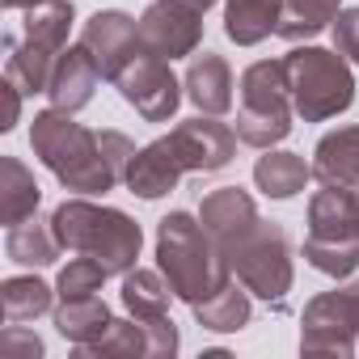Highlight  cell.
<instances>
[{"label":"cell","instance_id":"34","mask_svg":"<svg viewBox=\"0 0 359 359\" xmlns=\"http://www.w3.org/2000/svg\"><path fill=\"white\" fill-rule=\"evenodd\" d=\"M0 351H5L9 359H39L43 355V338L22 330V321H13L5 334H0Z\"/></svg>","mask_w":359,"mask_h":359},{"label":"cell","instance_id":"11","mask_svg":"<svg viewBox=\"0 0 359 359\" xmlns=\"http://www.w3.org/2000/svg\"><path fill=\"white\" fill-rule=\"evenodd\" d=\"M355 325L346 317V304H342V292H321L304 304V317H300V351L309 355H355Z\"/></svg>","mask_w":359,"mask_h":359},{"label":"cell","instance_id":"30","mask_svg":"<svg viewBox=\"0 0 359 359\" xmlns=\"http://www.w3.org/2000/svg\"><path fill=\"white\" fill-rule=\"evenodd\" d=\"M106 275H110V271H106L97 258L81 254V258H72V262L60 271V279H55V296H60V300L97 296V292H102V283H106Z\"/></svg>","mask_w":359,"mask_h":359},{"label":"cell","instance_id":"4","mask_svg":"<svg viewBox=\"0 0 359 359\" xmlns=\"http://www.w3.org/2000/svg\"><path fill=\"white\" fill-rule=\"evenodd\" d=\"M304 262L330 279H346L359 271V191L321 187L309 199Z\"/></svg>","mask_w":359,"mask_h":359},{"label":"cell","instance_id":"26","mask_svg":"<svg viewBox=\"0 0 359 359\" xmlns=\"http://www.w3.org/2000/svg\"><path fill=\"white\" fill-rule=\"evenodd\" d=\"M250 313H254L250 292H245V283L237 287L233 279L216 296H208L203 304H195V321L203 330H212V334H237L241 325H250Z\"/></svg>","mask_w":359,"mask_h":359},{"label":"cell","instance_id":"32","mask_svg":"<svg viewBox=\"0 0 359 359\" xmlns=\"http://www.w3.org/2000/svg\"><path fill=\"white\" fill-rule=\"evenodd\" d=\"M97 144H102V156H106V165L114 169V177H118V182H123V177H127V169H131V156L140 152L123 131H97Z\"/></svg>","mask_w":359,"mask_h":359},{"label":"cell","instance_id":"36","mask_svg":"<svg viewBox=\"0 0 359 359\" xmlns=\"http://www.w3.org/2000/svg\"><path fill=\"white\" fill-rule=\"evenodd\" d=\"M338 292H342L346 317H351V325H355V334H359V283H351V287H338Z\"/></svg>","mask_w":359,"mask_h":359},{"label":"cell","instance_id":"35","mask_svg":"<svg viewBox=\"0 0 359 359\" xmlns=\"http://www.w3.org/2000/svg\"><path fill=\"white\" fill-rule=\"evenodd\" d=\"M0 93H5V123H0V131H13V123H18V114H22V89L5 76Z\"/></svg>","mask_w":359,"mask_h":359},{"label":"cell","instance_id":"31","mask_svg":"<svg viewBox=\"0 0 359 359\" xmlns=\"http://www.w3.org/2000/svg\"><path fill=\"white\" fill-rule=\"evenodd\" d=\"M237 140L250 144V148H275L292 135V114H241L237 110V123H233Z\"/></svg>","mask_w":359,"mask_h":359},{"label":"cell","instance_id":"5","mask_svg":"<svg viewBox=\"0 0 359 359\" xmlns=\"http://www.w3.org/2000/svg\"><path fill=\"white\" fill-rule=\"evenodd\" d=\"M283 64H287V85H292V110L304 123H325V118L351 110L355 76H351V60L346 55L325 51V47L292 43Z\"/></svg>","mask_w":359,"mask_h":359},{"label":"cell","instance_id":"15","mask_svg":"<svg viewBox=\"0 0 359 359\" xmlns=\"http://www.w3.org/2000/svg\"><path fill=\"white\" fill-rule=\"evenodd\" d=\"M313 177L321 187L359 191V123L325 131L313 148Z\"/></svg>","mask_w":359,"mask_h":359},{"label":"cell","instance_id":"33","mask_svg":"<svg viewBox=\"0 0 359 359\" xmlns=\"http://www.w3.org/2000/svg\"><path fill=\"white\" fill-rule=\"evenodd\" d=\"M334 51L359 64V9H342L334 18Z\"/></svg>","mask_w":359,"mask_h":359},{"label":"cell","instance_id":"16","mask_svg":"<svg viewBox=\"0 0 359 359\" xmlns=\"http://www.w3.org/2000/svg\"><path fill=\"white\" fill-rule=\"evenodd\" d=\"M241 114H296L283 60H258L241 72Z\"/></svg>","mask_w":359,"mask_h":359},{"label":"cell","instance_id":"6","mask_svg":"<svg viewBox=\"0 0 359 359\" xmlns=\"http://www.w3.org/2000/svg\"><path fill=\"white\" fill-rule=\"evenodd\" d=\"M224 258H229L237 283H245L250 296L279 304L292 292V279H296V271H292V241H287V233L279 224L258 220Z\"/></svg>","mask_w":359,"mask_h":359},{"label":"cell","instance_id":"7","mask_svg":"<svg viewBox=\"0 0 359 359\" xmlns=\"http://www.w3.org/2000/svg\"><path fill=\"white\" fill-rule=\"evenodd\" d=\"M114 89H118V97L144 123H169L177 114V106H182V97H187L182 81H177L173 68H169V60H152L144 51L123 68V76L114 81Z\"/></svg>","mask_w":359,"mask_h":359},{"label":"cell","instance_id":"14","mask_svg":"<svg viewBox=\"0 0 359 359\" xmlns=\"http://www.w3.org/2000/svg\"><path fill=\"white\" fill-rule=\"evenodd\" d=\"M182 89H187V97H191V106L199 114H216L220 118V114L233 110V68L216 51L191 55L187 76H182Z\"/></svg>","mask_w":359,"mask_h":359},{"label":"cell","instance_id":"28","mask_svg":"<svg viewBox=\"0 0 359 359\" xmlns=\"http://www.w3.org/2000/svg\"><path fill=\"white\" fill-rule=\"evenodd\" d=\"M76 351H81L85 359H135V355L148 359V330H144V321H135V317L127 313V317H114L110 330H106L97 342L76 346Z\"/></svg>","mask_w":359,"mask_h":359},{"label":"cell","instance_id":"2","mask_svg":"<svg viewBox=\"0 0 359 359\" xmlns=\"http://www.w3.org/2000/svg\"><path fill=\"white\" fill-rule=\"evenodd\" d=\"M30 148L34 156L60 177L64 191H76V195H106L118 187L114 169L106 165L102 156V144H97V131L81 127L68 110H39L34 123H30Z\"/></svg>","mask_w":359,"mask_h":359},{"label":"cell","instance_id":"10","mask_svg":"<svg viewBox=\"0 0 359 359\" xmlns=\"http://www.w3.org/2000/svg\"><path fill=\"white\" fill-rule=\"evenodd\" d=\"M81 47L93 55L102 81H118L123 68L140 55V22L118 9H97L81 26Z\"/></svg>","mask_w":359,"mask_h":359},{"label":"cell","instance_id":"17","mask_svg":"<svg viewBox=\"0 0 359 359\" xmlns=\"http://www.w3.org/2000/svg\"><path fill=\"white\" fill-rule=\"evenodd\" d=\"M177 182H182V165L173 161L165 135L152 140V144H144V148L131 156V169H127V177H123V187H127L131 195H140V199H165Z\"/></svg>","mask_w":359,"mask_h":359},{"label":"cell","instance_id":"18","mask_svg":"<svg viewBox=\"0 0 359 359\" xmlns=\"http://www.w3.org/2000/svg\"><path fill=\"white\" fill-rule=\"evenodd\" d=\"M309 177H313V165L300 152H283V148H266V156H258L254 165V187L266 199H296Z\"/></svg>","mask_w":359,"mask_h":359},{"label":"cell","instance_id":"21","mask_svg":"<svg viewBox=\"0 0 359 359\" xmlns=\"http://www.w3.org/2000/svg\"><path fill=\"white\" fill-rule=\"evenodd\" d=\"M43 203V191L34 182V173L18 161V156H0V216H5V224H22L39 212Z\"/></svg>","mask_w":359,"mask_h":359},{"label":"cell","instance_id":"1","mask_svg":"<svg viewBox=\"0 0 359 359\" xmlns=\"http://www.w3.org/2000/svg\"><path fill=\"white\" fill-rule=\"evenodd\" d=\"M156 271L169 279L173 296L187 300L191 309L203 304L208 296H216L233 279L229 258L220 254V245L212 241L203 220L191 212H169L156 224Z\"/></svg>","mask_w":359,"mask_h":359},{"label":"cell","instance_id":"23","mask_svg":"<svg viewBox=\"0 0 359 359\" xmlns=\"http://www.w3.org/2000/svg\"><path fill=\"white\" fill-rule=\"evenodd\" d=\"M60 250H64V245H60L51 220H39V216L13 224L9 237H5V254H9V262H18V266H51V262L60 258Z\"/></svg>","mask_w":359,"mask_h":359},{"label":"cell","instance_id":"13","mask_svg":"<svg viewBox=\"0 0 359 359\" xmlns=\"http://www.w3.org/2000/svg\"><path fill=\"white\" fill-rule=\"evenodd\" d=\"M199 220H203V229L212 233V241L220 245V254H229L262 216H258L254 199H250L241 187H220V191H212V195L203 199Z\"/></svg>","mask_w":359,"mask_h":359},{"label":"cell","instance_id":"25","mask_svg":"<svg viewBox=\"0 0 359 359\" xmlns=\"http://www.w3.org/2000/svg\"><path fill=\"white\" fill-rule=\"evenodd\" d=\"M338 13H342V0H283L275 34L287 43H304V39H317L321 30H330Z\"/></svg>","mask_w":359,"mask_h":359},{"label":"cell","instance_id":"12","mask_svg":"<svg viewBox=\"0 0 359 359\" xmlns=\"http://www.w3.org/2000/svg\"><path fill=\"white\" fill-rule=\"evenodd\" d=\"M97 85H102V72H97L93 55L76 43V47H64V51H60V60H55V68H51L47 97H51L55 110L76 114V110H85V106L93 102Z\"/></svg>","mask_w":359,"mask_h":359},{"label":"cell","instance_id":"29","mask_svg":"<svg viewBox=\"0 0 359 359\" xmlns=\"http://www.w3.org/2000/svg\"><path fill=\"white\" fill-rule=\"evenodd\" d=\"M51 287L39 275H13L0 283V304H5L9 321H34L43 313H51Z\"/></svg>","mask_w":359,"mask_h":359},{"label":"cell","instance_id":"27","mask_svg":"<svg viewBox=\"0 0 359 359\" xmlns=\"http://www.w3.org/2000/svg\"><path fill=\"white\" fill-rule=\"evenodd\" d=\"M72 22H76L72 0H43V5L26 9L22 30H26L30 43H43V47H51V51H64V47H68V30H72Z\"/></svg>","mask_w":359,"mask_h":359},{"label":"cell","instance_id":"9","mask_svg":"<svg viewBox=\"0 0 359 359\" xmlns=\"http://www.w3.org/2000/svg\"><path fill=\"white\" fill-rule=\"evenodd\" d=\"M173 161L182 165V173H216L237 156V131L229 123H220L216 114H199L177 123L165 135Z\"/></svg>","mask_w":359,"mask_h":359},{"label":"cell","instance_id":"38","mask_svg":"<svg viewBox=\"0 0 359 359\" xmlns=\"http://www.w3.org/2000/svg\"><path fill=\"white\" fill-rule=\"evenodd\" d=\"M34 5H43V0H5V9H34Z\"/></svg>","mask_w":359,"mask_h":359},{"label":"cell","instance_id":"19","mask_svg":"<svg viewBox=\"0 0 359 359\" xmlns=\"http://www.w3.org/2000/svg\"><path fill=\"white\" fill-rule=\"evenodd\" d=\"M283 0H224V34L237 47H258L275 34Z\"/></svg>","mask_w":359,"mask_h":359},{"label":"cell","instance_id":"22","mask_svg":"<svg viewBox=\"0 0 359 359\" xmlns=\"http://www.w3.org/2000/svg\"><path fill=\"white\" fill-rule=\"evenodd\" d=\"M114 313L106 309L102 296H81V300H60L55 304V330L72 342V346H89L110 330Z\"/></svg>","mask_w":359,"mask_h":359},{"label":"cell","instance_id":"3","mask_svg":"<svg viewBox=\"0 0 359 359\" xmlns=\"http://www.w3.org/2000/svg\"><path fill=\"white\" fill-rule=\"evenodd\" d=\"M51 229H55V237H60L64 250L97 258L110 275L135 271L140 250H144V233H140V224L127 212L89 203L85 195L81 199H64L51 212Z\"/></svg>","mask_w":359,"mask_h":359},{"label":"cell","instance_id":"8","mask_svg":"<svg viewBox=\"0 0 359 359\" xmlns=\"http://www.w3.org/2000/svg\"><path fill=\"white\" fill-rule=\"evenodd\" d=\"M203 43V13L187 9L182 0H152L140 13V51L152 60H187Z\"/></svg>","mask_w":359,"mask_h":359},{"label":"cell","instance_id":"20","mask_svg":"<svg viewBox=\"0 0 359 359\" xmlns=\"http://www.w3.org/2000/svg\"><path fill=\"white\" fill-rule=\"evenodd\" d=\"M55 60H60V51H51V47H43V43H30V39L18 47V39L5 34V76H9L22 93H47Z\"/></svg>","mask_w":359,"mask_h":359},{"label":"cell","instance_id":"24","mask_svg":"<svg viewBox=\"0 0 359 359\" xmlns=\"http://www.w3.org/2000/svg\"><path fill=\"white\" fill-rule=\"evenodd\" d=\"M169 296H173V287H169V279L161 271L135 266V271L123 275V309L135 321H161V317H169Z\"/></svg>","mask_w":359,"mask_h":359},{"label":"cell","instance_id":"37","mask_svg":"<svg viewBox=\"0 0 359 359\" xmlns=\"http://www.w3.org/2000/svg\"><path fill=\"white\" fill-rule=\"evenodd\" d=\"M182 5H187V9H195V13H208L216 0H182Z\"/></svg>","mask_w":359,"mask_h":359}]
</instances>
